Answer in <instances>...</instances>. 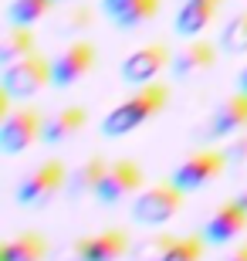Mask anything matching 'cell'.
<instances>
[{"instance_id":"obj_1","label":"cell","mask_w":247,"mask_h":261,"mask_svg":"<svg viewBox=\"0 0 247 261\" xmlns=\"http://www.w3.org/2000/svg\"><path fill=\"white\" fill-rule=\"evenodd\" d=\"M170 106V88L162 82H149V85H139L129 98H122L119 106L102 119V136L108 139H119V136L135 133L139 126H146L152 116H159L162 109Z\"/></svg>"},{"instance_id":"obj_2","label":"cell","mask_w":247,"mask_h":261,"mask_svg":"<svg viewBox=\"0 0 247 261\" xmlns=\"http://www.w3.org/2000/svg\"><path fill=\"white\" fill-rule=\"evenodd\" d=\"M65 187H68V166L61 160H54V156H48V160L34 163L28 173L20 176L14 197H17L20 207L38 211V207H48L58 194H65Z\"/></svg>"},{"instance_id":"obj_3","label":"cell","mask_w":247,"mask_h":261,"mask_svg":"<svg viewBox=\"0 0 247 261\" xmlns=\"http://www.w3.org/2000/svg\"><path fill=\"white\" fill-rule=\"evenodd\" d=\"M48 85H54V75H51V58H44L41 51L14 61V65H4V75H0V88L10 92L17 102L41 95Z\"/></svg>"},{"instance_id":"obj_4","label":"cell","mask_w":247,"mask_h":261,"mask_svg":"<svg viewBox=\"0 0 247 261\" xmlns=\"http://www.w3.org/2000/svg\"><path fill=\"white\" fill-rule=\"evenodd\" d=\"M183 197H186V190H180L173 180L143 187V190L135 194V200H132V221L146 224V227H159V224L173 221V217L180 214Z\"/></svg>"},{"instance_id":"obj_5","label":"cell","mask_w":247,"mask_h":261,"mask_svg":"<svg viewBox=\"0 0 247 261\" xmlns=\"http://www.w3.org/2000/svg\"><path fill=\"white\" fill-rule=\"evenodd\" d=\"M44 112L34 106H20L0 122V153L4 156H20L31 146L44 143Z\"/></svg>"},{"instance_id":"obj_6","label":"cell","mask_w":247,"mask_h":261,"mask_svg":"<svg viewBox=\"0 0 247 261\" xmlns=\"http://www.w3.org/2000/svg\"><path fill=\"white\" fill-rule=\"evenodd\" d=\"M227 166H230V160H227L224 149H210V146H203V149H193L186 160L176 163V170H173L170 180L180 187V190H186V194H197V190H203V187L217 184Z\"/></svg>"},{"instance_id":"obj_7","label":"cell","mask_w":247,"mask_h":261,"mask_svg":"<svg viewBox=\"0 0 247 261\" xmlns=\"http://www.w3.org/2000/svg\"><path fill=\"white\" fill-rule=\"evenodd\" d=\"M125 254H132V241L129 231L122 227H105V231L85 234L58 254V261H119Z\"/></svg>"},{"instance_id":"obj_8","label":"cell","mask_w":247,"mask_h":261,"mask_svg":"<svg viewBox=\"0 0 247 261\" xmlns=\"http://www.w3.org/2000/svg\"><path fill=\"white\" fill-rule=\"evenodd\" d=\"M143 184H146V173L135 160H129V156L112 160V163H108V173H105L102 187H98V194H95V200L102 203V207H119L122 200L139 194Z\"/></svg>"},{"instance_id":"obj_9","label":"cell","mask_w":247,"mask_h":261,"mask_svg":"<svg viewBox=\"0 0 247 261\" xmlns=\"http://www.w3.org/2000/svg\"><path fill=\"white\" fill-rule=\"evenodd\" d=\"M95 58H98V51H95V44H92L88 38H71L65 48L51 58L54 88H71L75 82H81V78L95 68Z\"/></svg>"},{"instance_id":"obj_10","label":"cell","mask_w":247,"mask_h":261,"mask_svg":"<svg viewBox=\"0 0 247 261\" xmlns=\"http://www.w3.org/2000/svg\"><path fill=\"white\" fill-rule=\"evenodd\" d=\"M173 51L159 41H149V44H139L135 51H129L122 61V78L129 85H149L170 68Z\"/></svg>"},{"instance_id":"obj_11","label":"cell","mask_w":247,"mask_h":261,"mask_svg":"<svg viewBox=\"0 0 247 261\" xmlns=\"http://www.w3.org/2000/svg\"><path fill=\"white\" fill-rule=\"evenodd\" d=\"M237 133H247V92L234 88L207 116L203 136L207 139H227V136H237Z\"/></svg>"},{"instance_id":"obj_12","label":"cell","mask_w":247,"mask_h":261,"mask_svg":"<svg viewBox=\"0 0 247 261\" xmlns=\"http://www.w3.org/2000/svg\"><path fill=\"white\" fill-rule=\"evenodd\" d=\"M213 65H217V44L207 38H186L173 51L170 71L173 78H197L203 71H210Z\"/></svg>"},{"instance_id":"obj_13","label":"cell","mask_w":247,"mask_h":261,"mask_svg":"<svg viewBox=\"0 0 247 261\" xmlns=\"http://www.w3.org/2000/svg\"><path fill=\"white\" fill-rule=\"evenodd\" d=\"M244 231H247V207L237 200L217 203V211L210 214L207 224H203L207 244H230V241H237Z\"/></svg>"},{"instance_id":"obj_14","label":"cell","mask_w":247,"mask_h":261,"mask_svg":"<svg viewBox=\"0 0 247 261\" xmlns=\"http://www.w3.org/2000/svg\"><path fill=\"white\" fill-rule=\"evenodd\" d=\"M108 163H112V160H105L102 153L85 156V160H81V163H78L75 170H68L65 197H68L71 203L95 197V194H98V187H102V180H105V173H108Z\"/></svg>"},{"instance_id":"obj_15","label":"cell","mask_w":247,"mask_h":261,"mask_svg":"<svg viewBox=\"0 0 247 261\" xmlns=\"http://www.w3.org/2000/svg\"><path fill=\"white\" fill-rule=\"evenodd\" d=\"M88 126V109L85 106H61L44 119V143L48 146H65L71 143L81 129Z\"/></svg>"},{"instance_id":"obj_16","label":"cell","mask_w":247,"mask_h":261,"mask_svg":"<svg viewBox=\"0 0 247 261\" xmlns=\"http://www.w3.org/2000/svg\"><path fill=\"white\" fill-rule=\"evenodd\" d=\"M159 4L162 0H102L98 7L115 28H143L159 14Z\"/></svg>"},{"instance_id":"obj_17","label":"cell","mask_w":247,"mask_h":261,"mask_svg":"<svg viewBox=\"0 0 247 261\" xmlns=\"http://www.w3.org/2000/svg\"><path fill=\"white\" fill-rule=\"evenodd\" d=\"M220 4H224V0H183L180 10H176V20H173L176 34H183V38H200V34L210 28V20L217 17Z\"/></svg>"},{"instance_id":"obj_18","label":"cell","mask_w":247,"mask_h":261,"mask_svg":"<svg viewBox=\"0 0 247 261\" xmlns=\"http://www.w3.org/2000/svg\"><path fill=\"white\" fill-rule=\"evenodd\" d=\"M48 251H51V244L41 231H17L14 238L4 241L0 258L4 261H44Z\"/></svg>"},{"instance_id":"obj_19","label":"cell","mask_w":247,"mask_h":261,"mask_svg":"<svg viewBox=\"0 0 247 261\" xmlns=\"http://www.w3.org/2000/svg\"><path fill=\"white\" fill-rule=\"evenodd\" d=\"M95 24V10L88 7V4H75V0H68L65 7L54 14V20H51V28H54L58 38H81L88 28Z\"/></svg>"},{"instance_id":"obj_20","label":"cell","mask_w":247,"mask_h":261,"mask_svg":"<svg viewBox=\"0 0 247 261\" xmlns=\"http://www.w3.org/2000/svg\"><path fill=\"white\" fill-rule=\"evenodd\" d=\"M38 51V38H34V28L28 24H10L0 38V65H14V61L28 58Z\"/></svg>"},{"instance_id":"obj_21","label":"cell","mask_w":247,"mask_h":261,"mask_svg":"<svg viewBox=\"0 0 247 261\" xmlns=\"http://www.w3.org/2000/svg\"><path fill=\"white\" fill-rule=\"evenodd\" d=\"M220 51L227 55H247V7L237 10L220 31Z\"/></svg>"},{"instance_id":"obj_22","label":"cell","mask_w":247,"mask_h":261,"mask_svg":"<svg viewBox=\"0 0 247 261\" xmlns=\"http://www.w3.org/2000/svg\"><path fill=\"white\" fill-rule=\"evenodd\" d=\"M54 7V0H10L7 7V20L10 24H28L34 28L38 20H44Z\"/></svg>"},{"instance_id":"obj_23","label":"cell","mask_w":247,"mask_h":261,"mask_svg":"<svg viewBox=\"0 0 247 261\" xmlns=\"http://www.w3.org/2000/svg\"><path fill=\"white\" fill-rule=\"evenodd\" d=\"M203 251H207V238L203 234H176L162 261H200Z\"/></svg>"},{"instance_id":"obj_24","label":"cell","mask_w":247,"mask_h":261,"mask_svg":"<svg viewBox=\"0 0 247 261\" xmlns=\"http://www.w3.org/2000/svg\"><path fill=\"white\" fill-rule=\"evenodd\" d=\"M176 234H166V231H152L146 234L143 241L132 248V261H162L166 251H170V244Z\"/></svg>"},{"instance_id":"obj_25","label":"cell","mask_w":247,"mask_h":261,"mask_svg":"<svg viewBox=\"0 0 247 261\" xmlns=\"http://www.w3.org/2000/svg\"><path fill=\"white\" fill-rule=\"evenodd\" d=\"M224 153H227L230 163H247V133H237V136H234V139L224 146Z\"/></svg>"},{"instance_id":"obj_26","label":"cell","mask_w":247,"mask_h":261,"mask_svg":"<svg viewBox=\"0 0 247 261\" xmlns=\"http://www.w3.org/2000/svg\"><path fill=\"white\" fill-rule=\"evenodd\" d=\"M220 261H247V244H237V248H230V251L224 254Z\"/></svg>"},{"instance_id":"obj_27","label":"cell","mask_w":247,"mask_h":261,"mask_svg":"<svg viewBox=\"0 0 247 261\" xmlns=\"http://www.w3.org/2000/svg\"><path fill=\"white\" fill-rule=\"evenodd\" d=\"M237 88H240V92H247V65L237 71Z\"/></svg>"},{"instance_id":"obj_28","label":"cell","mask_w":247,"mask_h":261,"mask_svg":"<svg viewBox=\"0 0 247 261\" xmlns=\"http://www.w3.org/2000/svg\"><path fill=\"white\" fill-rule=\"evenodd\" d=\"M234 200H237V203H244V207H247V180H244V184H240V190H237V194H234Z\"/></svg>"},{"instance_id":"obj_29","label":"cell","mask_w":247,"mask_h":261,"mask_svg":"<svg viewBox=\"0 0 247 261\" xmlns=\"http://www.w3.org/2000/svg\"><path fill=\"white\" fill-rule=\"evenodd\" d=\"M54 4H68V0H54Z\"/></svg>"}]
</instances>
